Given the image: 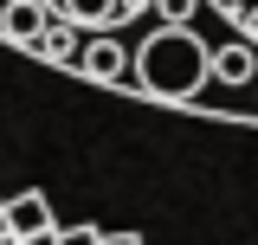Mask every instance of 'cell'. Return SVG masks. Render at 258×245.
<instances>
[{
	"label": "cell",
	"instance_id": "obj_4",
	"mask_svg": "<svg viewBox=\"0 0 258 245\" xmlns=\"http://www.w3.org/2000/svg\"><path fill=\"white\" fill-rule=\"evenodd\" d=\"M213 78H220V84H258V52L245 45V39L213 45Z\"/></svg>",
	"mask_w": 258,
	"mask_h": 245
},
{
	"label": "cell",
	"instance_id": "obj_9",
	"mask_svg": "<svg viewBox=\"0 0 258 245\" xmlns=\"http://www.w3.org/2000/svg\"><path fill=\"white\" fill-rule=\"evenodd\" d=\"M58 239H64V245H103V232H97V226H64Z\"/></svg>",
	"mask_w": 258,
	"mask_h": 245
},
{
	"label": "cell",
	"instance_id": "obj_2",
	"mask_svg": "<svg viewBox=\"0 0 258 245\" xmlns=\"http://www.w3.org/2000/svg\"><path fill=\"white\" fill-rule=\"evenodd\" d=\"M52 32V0H0V39L39 45Z\"/></svg>",
	"mask_w": 258,
	"mask_h": 245
},
{
	"label": "cell",
	"instance_id": "obj_1",
	"mask_svg": "<svg viewBox=\"0 0 258 245\" xmlns=\"http://www.w3.org/2000/svg\"><path fill=\"white\" fill-rule=\"evenodd\" d=\"M213 84V45L194 26H155L136 45V91L168 97V103H187Z\"/></svg>",
	"mask_w": 258,
	"mask_h": 245
},
{
	"label": "cell",
	"instance_id": "obj_7",
	"mask_svg": "<svg viewBox=\"0 0 258 245\" xmlns=\"http://www.w3.org/2000/svg\"><path fill=\"white\" fill-rule=\"evenodd\" d=\"M39 52H45V58H58V65H78V58H84V45L71 39V20L45 32V39H39Z\"/></svg>",
	"mask_w": 258,
	"mask_h": 245
},
{
	"label": "cell",
	"instance_id": "obj_13",
	"mask_svg": "<svg viewBox=\"0 0 258 245\" xmlns=\"http://www.w3.org/2000/svg\"><path fill=\"white\" fill-rule=\"evenodd\" d=\"M0 245H26V239H0Z\"/></svg>",
	"mask_w": 258,
	"mask_h": 245
},
{
	"label": "cell",
	"instance_id": "obj_10",
	"mask_svg": "<svg viewBox=\"0 0 258 245\" xmlns=\"http://www.w3.org/2000/svg\"><path fill=\"white\" fill-rule=\"evenodd\" d=\"M0 239H20V232H13V213H7V200H0Z\"/></svg>",
	"mask_w": 258,
	"mask_h": 245
},
{
	"label": "cell",
	"instance_id": "obj_3",
	"mask_svg": "<svg viewBox=\"0 0 258 245\" xmlns=\"http://www.w3.org/2000/svg\"><path fill=\"white\" fill-rule=\"evenodd\" d=\"M78 71L97 78V84H123V78H136V52H123L110 32H97L91 45H84V58H78Z\"/></svg>",
	"mask_w": 258,
	"mask_h": 245
},
{
	"label": "cell",
	"instance_id": "obj_11",
	"mask_svg": "<svg viewBox=\"0 0 258 245\" xmlns=\"http://www.w3.org/2000/svg\"><path fill=\"white\" fill-rule=\"evenodd\" d=\"M103 245H142L136 232H103Z\"/></svg>",
	"mask_w": 258,
	"mask_h": 245
},
{
	"label": "cell",
	"instance_id": "obj_8",
	"mask_svg": "<svg viewBox=\"0 0 258 245\" xmlns=\"http://www.w3.org/2000/svg\"><path fill=\"white\" fill-rule=\"evenodd\" d=\"M155 7H161V26H187L200 0H155Z\"/></svg>",
	"mask_w": 258,
	"mask_h": 245
},
{
	"label": "cell",
	"instance_id": "obj_5",
	"mask_svg": "<svg viewBox=\"0 0 258 245\" xmlns=\"http://www.w3.org/2000/svg\"><path fill=\"white\" fill-rule=\"evenodd\" d=\"M58 13L71 26H116L129 20V0H58Z\"/></svg>",
	"mask_w": 258,
	"mask_h": 245
},
{
	"label": "cell",
	"instance_id": "obj_6",
	"mask_svg": "<svg viewBox=\"0 0 258 245\" xmlns=\"http://www.w3.org/2000/svg\"><path fill=\"white\" fill-rule=\"evenodd\" d=\"M7 213H13V232H20V239L52 232V207H45V194H13V200H7Z\"/></svg>",
	"mask_w": 258,
	"mask_h": 245
},
{
	"label": "cell",
	"instance_id": "obj_12",
	"mask_svg": "<svg viewBox=\"0 0 258 245\" xmlns=\"http://www.w3.org/2000/svg\"><path fill=\"white\" fill-rule=\"evenodd\" d=\"M26 245H64V239H58V232H32Z\"/></svg>",
	"mask_w": 258,
	"mask_h": 245
}]
</instances>
